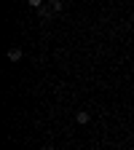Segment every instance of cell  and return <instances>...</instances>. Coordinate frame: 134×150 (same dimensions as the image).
<instances>
[{"instance_id": "2", "label": "cell", "mask_w": 134, "mask_h": 150, "mask_svg": "<svg viewBox=\"0 0 134 150\" xmlns=\"http://www.w3.org/2000/svg\"><path fill=\"white\" fill-rule=\"evenodd\" d=\"M75 121H78V123H89V112H86V110H81L78 115H75Z\"/></svg>"}, {"instance_id": "1", "label": "cell", "mask_w": 134, "mask_h": 150, "mask_svg": "<svg viewBox=\"0 0 134 150\" xmlns=\"http://www.w3.org/2000/svg\"><path fill=\"white\" fill-rule=\"evenodd\" d=\"M8 59L11 62H19V59H22V51H19V48H11L8 51Z\"/></svg>"}]
</instances>
